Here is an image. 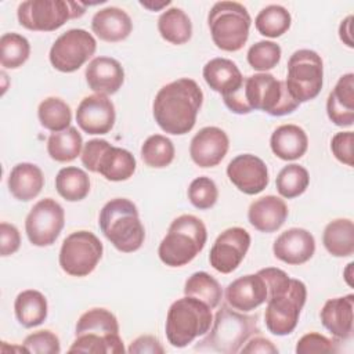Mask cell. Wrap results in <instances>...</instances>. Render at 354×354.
<instances>
[{"instance_id": "obj_1", "label": "cell", "mask_w": 354, "mask_h": 354, "mask_svg": "<svg viewBox=\"0 0 354 354\" xmlns=\"http://www.w3.org/2000/svg\"><path fill=\"white\" fill-rule=\"evenodd\" d=\"M259 272L266 279L268 289L264 311L266 326L275 336H286L297 326L301 308L306 304L307 288L281 268L267 267Z\"/></svg>"}, {"instance_id": "obj_2", "label": "cell", "mask_w": 354, "mask_h": 354, "mask_svg": "<svg viewBox=\"0 0 354 354\" xmlns=\"http://www.w3.org/2000/svg\"><path fill=\"white\" fill-rule=\"evenodd\" d=\"M202 102L203 93L195 80L181 77L170 82L155 95L152 104L155 122L165 133L187 134L195 126Z\"/></svg>"}, {"instance_id": "obj_3", "label": "cell", "mask_w": 354, "mask_h": 354, "mask_svg": "<svg viewBox=\"0 0 354 354\" xmlns=\"http://www.w3.org/2000/svg\"><path fill=\"white\" fill-rule=\"evenodd\" d=\"M223 100L225 106L238 115L263 111L271 116H283L300 105L288 91L285 82L267 72L248 76L236 91L224 95Z\"/></svg>"}, {"instance_id": "obj_4", "label": "cell", "mask_w": 354, "mask_h": 354, "mask_svg": "<svg viewBox=\"0 0 354 354\" xmlns=\"http://www.w3.org/2000/svg\"><path fill=\"white\" fill-rule=\"evenodd\" d=\"M98 224L105 238L123 253L138 250L145 239V230L137 206L126 198H115L104 205Z\"/></svg>"}, {"instance_id": "obj_5", "label": "cell", "mask_w": 354, "mask_h": 354, "mask_svg": "<svg viewBox=\"0 0 354 354\" xmlns=\"http://www.w3.org/2000/svg\"><path fill=\"white\" fill-rule=\"evenodd\" d=\"M207 241L206 225L192 214L174 218L158 248L159 259L169 267H183L192 261Z\"/></svg>"}, {"instance_id": "obj_6", "label": "cell", "mask_w": 354, "mask_h": 354, "mask_svg": "<svg viewBox=\"0 0 354 354\" xmlns=\"http://www.w3.org/2000/svg\"><path fill=\"white\" fill-rule=\"evenodd\" d=\"M213 324L212 308L202 300L184 296L177 299L166 315V337L167 342L177 348H183L192 343L196 337L209 332Z\"/></svg>"}, {"instance_id": "obj_7", "label": "cell", "mask_w": 354, "mask_h": 354, "mask_svg": "<svg viewBox=\"0 0 354 354\" xmlns=\"http://www.w3.org/2000/svg\"><path fill=\"white\" fill-rule=\"evenodd\" d=\"M257 332L259 324L256 315H245L234 311L228 306H221L216 313L209 335L199 342L196 350L235 354Z\"/></svg>"}, {"instance_id": "obj_8", "label": "cell", "mask_w": 354, "mask_h": 354, "mask_svg": "<svg viewBox=\"0 0 354 354\" xmlns=\"http://www.w3.org/2000/svg\"><path fill=\"white\" fill-rule=\"evenodd\" d=\"M250 15L241 3L236 1H218L207 15V25L213 43L223 51L241 50L250 30Z\"/></svg>"}, {"instance_id": "obj_9", "label": "cell", "mask_w": 354, "mask_h": 354, "mask_svg": "<svg viewBox=\"0 0 354 354\" xmlns=\"http://www.w3.org/2000/svg\"><path fill=\"white\" fill-rule=\"evenodd\" d=\"M83 166L100 173L108 181L129 180L136 171V158L124 148L113 147L106 140L94 138L84 144L82 151Z\"/></svg>"}, {"instance_id": "obj_10", "label": "cell", "mask_w": 354, "mask_h": 354, "mask_svg": "<svg viewBox=\"0 0 354 354\" xmlns=\"http://www.w3.org/2000/svg\"><path fill=\"white\" fill-rule=\"evenodd\" d=\"M86 6L65 0H26L18 6V22L36 32H53L61 28L68 19L80 18Z\"/></svg>"}, {"instance_id": "obj_11", "label": "cell", "mask_w": 354, "mask_h": 354, "mask_svg": "<svg viewBox=\"0 0 354 354\" xmlns=\"http://www.w3.org/2000/svg\"><path fill=\"white\" fill-rule=\"evenodd\" d=\"M285 84L297 102L301 104L314 100L324 84V64L321 57L308 48L295 51L288 61Z\"/></svg>"}, {"instance_id": "obj_12", "label": "cell", "mask_w": 354, "mask_h": 354, "mask_svg": "<svg viewBox=\"0 0 354 354\" xmlns=\"http://www.w3.org/2000/svg\"><path fill=\"white\" fill-rule=\"evenodd\" d=\"M102 243L90 231L69 234L61 246L58 261L61 268L72 277H86L94 271L102 257Z\"/></svg>"}, {"instance_id": "obj_13", "label": "cell", "mask_w": 354, "mask_h": 354, "mask_svg": "<svg viewBox=\"0 0 354 354\" xmlns=\"http://www.w3.org/2000/svg\"><path fill=\"white\" fill-rule=\"evenodd\" d=\"M97 41L84 29H69L59 35L50 48L51 65L64 73L77 71L95 53Z\"/></svg>"}, {"instance_id": "obj_14", "label": "cell", "mask_w": 354, "mask_h": 354, "mask_svg": "<svg viewBox=\"0 0 354 354\" xmlns=\"http://www.w3.org/2000/svg\"><path fill=\"white\" fill-rule=\"evenodd\" d=\"M65 224V212L62 206L44 198L33 205L25 220V232L35 246H50L59 236Z\"/></svg>"}, {"instance_id": "obj_15", "label": "cell", "mask_w": 354, "mask_h": 354, "mask_svg": "<svg viewBox=\"0 0 354 354\" xmlns=\"http://www.w3.org/2000/svg\"><path fill=\"white\" fill-rule=\"evenodd\" d=\"M249 246L250 235L245 228H227L214 241L209 253V263L216 271L230 274L242 263Z\"/></svg>"}, {"instance_id": "obj_16", "label": "cell", "mask_w": 354, "mask_h": 354, "mask_svg": "<svg viewBox=\"0 0 354 354\" xmlns=\"http://www.w3.org/2000/svg\"><path fill=\"white\" fill-rule=\"evenodd\" d=\"M230 181L243 194H260L268 185L266 163L256 155L242 153L235 156L227 166Z\"/></svg>"}, {"instance_id": "obj_17", "label": "cell", "mask_w": 354, "mask_h": 354, "mask_svg": "<svg viewBox=\"0 0 354 354\" xmlns=\"http://www.w3.org/2000/svg\"><path fill=\"white\" fill-rule=\"evenodd\" d=\"M113 102L104 94L84 97L76 111L77 126L87 134H106L115 124Z\"/></svg>"}, {"instance_id": "obj_18", "label": "cell", "mask_w": 354, "mask_h": 354, "mask_svg": "<svg viewBox=\"0 0 354 354\" xmlns=\"http://www.w3.org/2000/svg\"><path fill=\"white\" fill-rule=\"evenodd\" d=\"M230 140L224 130L216 126L201 129L191 140L189 155L199 167L217 166L228 152Z\"/></svg>"}, {"instance_id": "obj_19", "label": "cell", "mask_w": 354, "mask_h": 354, "mask_svg": "<svg viewBox=\"0 0 354 354\" xmlns=\"http://www.w3.org/2000/svg\"><path fill=\"white\" fill-rule=\"evenodd\" d=\"M268 289L263 275L249 274L236 278L225 289L227 303L238 311H252L267 301Z\"/></svg>"}, {"instance_id": "obj_20", "label": "cell", "mask_w": 354, "mask_h": 354, "mask_svg": "<svg viewBox=\"0 0 354 354\" xmlns=\"http://www.w3.org/2000/svg\"><path fill=\"white\" fill-rule=\"evenodd\" d=\"M272 252L278 260L290 266H299L313 257L315 239L304 228H289L275 239Z\"/></svg>"}, {"instance_id": "obj_21", "label": "cell", "mask_w": 354, "mask_h": 354, "mask_svg": "<svg viewBox=\"0 0 354 354\" xmlns=\"http://www.w3.org/2000/svg\"><path fill=\"white\" fill-rule=\"evenodd\" d=\"M88 87L95 94H115L124 82V71L120 62L111 57L93 58L84 72Z\"/></svg>"}, {"instance_id": "obj_22", "label": "cell", "mask_w": 354, "mask_h": 354, "mask_svg": "<svg viewBox=\"0 0 354 354\" xmlns=\"http://www.w3.org/2000/svg\"><path fill=\"white\" fill-rule=\"evenodd\" d=\"M288 214L289 210L283 199L266 195L250 203L248 220L260 232H274L283 225Z\"/></svg>"}, {"instance_id": "obj_23", "label": "cell", "mask_w": 354, "mask_h": 354, "mask_svg": "<svg viewBox=\"0 0 354 354\" xmlns=\"http://www.w3.org/2000/svg\"><path fill=\"white\" fill-rule=\"evenodd\" d=\"M353 308L354 295L329 299L321 313V322L324 328L336 339L346 340L353 335Z\"/></svg>"}, {"instance_id": "obj_24", "label": "cell", "mask_w": 354, "mask_h": 354, "mask_svg": "<svg viewBox=\"0 0 354 354\" xmlns=\"http://www.w3.org/2000/svg\"><path fill=\"white\" fill-rule=\"evenodd\" d=\"M326 113L330 122L340 127L354 123V75H343L326 100Z\"/></svg>"}, {"instance_id": "obj_25", "label": "cell", "mask_w": 354, "mask_h": 354, "mask_svg": "<svg viewBox=\"0 0 354 354\" xmlns=\"http://www.w3.org/2000/svg\"><path fill=\"white\" fill-rule=\"evenodd\" d=\"M91 29L101 40L116 43L129 37L133 30V22L124 10L119 7H106L94 14Z\"/></svg>"}, {"instance_id": "obj_26", "label": "cell", "mask_w": 354, "mask_h": 354, "mask_svg": "<svg viewBox=\"0 0 354 354\" xmlns=\"http://www.w3.org/2000/svg\"><path fill=\"white\" fill-rule=\"evenodd\" d=\"M202 73L207 86L223 97L236 91L243 83V76L239 68L235 62L227 58H213L207 61Z\"/></svg>"}, {"instance_id": "obj_27", "label": "cell", "mask_w": 354, "mask_h": 354, "mask_svg": "<svg viewBox=\"0 0 354 354\" xmlns=\"http://www.w3.org/2000/svg\"><path fill=\"white\" fill-rule=\"evenodd\" d=\"M7 184L11 195L15 199L21 202H29L41 192L44 185V176L39 166L22 162L11 169Z\"/></svg>"}, {"instance_id": "obj_28", "label": "cell", "mask_w": 354, "mask_h": 354, "mask_svg": "<svg viewBox=\"0 0 354 354\" xmlns=\"http://www.w3.org/2000/svg\"><path fill=\"white\" fill-rule=\"evenodd\" d=\"M270 147L277 158L282 160H296L307 152L308 137L306 131L296 124H282L271 134Z\"/></svg>"}, {"instance_id": "obj_29", "label": "cell", "mask_w": 354, "mask_h": 354, "mask_svg": "<svg viewBox=\"0 0 354 354\" xmlns=\"http://www.w3.org/2000/svg\"><path fill=\"white\" fill-rule=\"evenodd\" d=\"M14 311L18 322L24 328L39 326L47 318V313H48L47 299L39 290H35V289L22 290L14 301Z\"/></svg>"}, {"instance_id": "obj_30", "label": "cell", "mask_w": 354, "mask_h": 354, "mask_svg": "<svg viewBox=\"0 0 354 354\" xmlns=\"http://www.w3.org/2000/svg\"><path fill=\"white\" fill-rule=\"evenodd\" d=\"M322 242L335 257H348L354 253V224L350 218H336L326 224Z\"/></svg>"}, {"instance_id": "obj_31", "label": "cell", "mask_w": 354, "mask_h": 354, "mask_svg": "<svg viewBox=\"0 0 354 354\" xmlns=\"http://www.w3.org/2000/svg\"><path fill=\"white\" fill-rule=\"evenodd\" d=\"M160 36L171 44H184L192 36V24L189 17L177 7L163 11L158 19Z\"/></svg>"}, {"instance_id": "obj_32", "label": "cell", "mask_w": 354, "mask_h": 354, "mask_svg": "<svg viewBox=\"0 0 354 354\" xmlns=\"http://www.w3.org/2000/svg\"><path fill=\"white\" fill-rule=\"evenodd\" d=\"M57 192L68 202L84 199L90 192V178L87 173L75 166L62 167L55 177Z\"/></svg>"}, {"instance_id": "obj_33", "label": "cell", "mask_w": 354, "mask_h": 354, "mask_svg": "<svg viewBox=\"0 0 354 354\" xmlns=\"http://www.w3.org/2000/svg\"><path fill=\"white\" fill-rule=\"evenodd\" d=\"M83 140L76 127L51 133L47 140V152L55 162H72L82 152Z\"/></svg>"}, {"instance_id": "obj_34", "label": "cell", "mask_w": 354, "mask_h": 354, "mask_svg": "<svg viewBox=\"0 0 354 354\" xmlns=\"http://www.w3.org/2000/svg\"><path fill=\"white\" fill-rule=\"evenodd\" d=\"M184 295L192 296L206 303L212 310L220 304L223 289L217 279L205 271L194 272L184 285Z\"/></svg>"}, {"instance_id": "obj_35", "label": "cell", "mask_w": 354, "mask_h": 354, "mask_svg": "<svg viewBox=\"0 0 354 354\" xmlns=\"http://www.w3.org/2000/svg\"><path fill=\"white\" fill-rule=\"evenodd\" d=\"M82 333H95L101 336L119 335L116 317L106 308H91L80 315L76 322L75 336Z\"/></svg>"}, {"instance_id": "obj_36", "label": "cell", "mask_w": 354, "mask_h": 354, "mask_svg": "<svg viewBox=\"0 0 354 354\" xmlns=\"http://www.w3.org/2000/svg\"><path fill=\"white\" fill-rule=\"evenodd\" d=\"M69 353H93V354H120L124 353L123 340L119 335L101 336L95 333L76 335Z\"/></svg>"}, {"instance_id": "obj_37", "label": "cell", "mask_w": 354, "mask_h": 354, "mask_svg": "<svg viewBox=\"0 0 354 354\" xmlns=\"http://www.w3.org/2000/svg\"><path fill=\"white\" fill-rule=\"evenodd\" d=\"M292 17L289 11L279 4H270L264 7L254 19L257 32L266 37H279L290 28Z\"/></svg>"}, {"instance_id": "obj_38", "label": "cell", "mask_w": 354, "mask_h": 354, "mask_svg": "<svg viewBox=\"0 0 354 354\" xmlns=\"http://www.w3.org/2000/svg\"><path fill=\"white\" fill-rule=\"evenodd\" d=\"M40 124L55 133L71 127L72 112L69 105L58 97H48L43 100L37 108Z\"/></svg>"}, {"instance_id": "obj_39", "label": "cell", "mask_w": 354, "mask_h": 354, "mask_svg": "<svg viewBox=\"0 0 354 354\" xmlns=\"http://www.w3.org/2000/svg\"><path fill=\"white\" fill-rule=\"evenodd\" d=\"M30 54V44L19 33L8 32L0 37V62L6 69L22 66Z\"/></svg>"}, {"instance_id": "obj_40", "label": "cell", "mask_w": 354, "mask_h": 354, "mask_svg": "<svg viewBox=\"0 0 354 354\" xmlns=\"http://www.w3.org/2000/svg\"><path fill=\"white\" fill-rule=\"evenodd\" d=\"M176 155L174 145L170 138L162 134L149 136L141 147V158L144 163L153 169L169 166Z\"/></svg>"}, {"instance_id": "obj_41", "label": "cell", "mask_w": 354, "mask_h": 354, "mask_svg": "<svg viewBox=\"0 0 354 354\" xmlns=\"http://www.w3.org/2000/svg\"><path fill=\"white\" fill-rule=\"evenodd\" d=\"M310 184V176L306 167L290 163L281 169L277 176V191L282 198L292 199L301 195Z\"/></svg>"}, {"instance_id": "obj_42", "label": "cell", "mask_w": 354, "mask_h": 354, "mask_svg": "<svg viewBox=\"0 0 354 354\" xmlns=\"http://www.w3.org/2000/svg\"><path fill=\"white\" fill-rule=\"evenodd\" d=\"M282 50L279 44L270 41V40H261L250 46L248 50V62L249 65L259 72H267L277 66V64L281 59Z\"/></svg>"}, {"instance_id": "obj_43", "label": "cell", "mask_w": 354, "mask_h": 354, "mask_svg": "<svg viewBox=\"0 0 354 354\" xmlns=\"http://www.w3.org/2000/svg\"><path fill=\"white\" fill-rule=\"evenodd\" d=\"M188 199L199 210L210 209L218 199V189L216 183L206 176L196 177L188 187Z\"/></svg>"}, {"instance_id": "obj_44", "label": "cell", "mask_w": 354, "mask_h": 354, "mask_svg": "<svg viewBox=\"0 0 354 354\" xmlns=\"http://www.w3.org/2000/svg\"><path fill=\"white\" fill-rule=\"evenodd\" d=\"M22 346L28 353L33 354H58L61 351L58 336L47 329L28 335Z\"/></svg>"}, {"instance_id": "obj_45", "label": "cell", "mask_w": 354, "mask_h": 354, "mask_svg": "<svg viewBox=\"0 0 354 354\" xmlns=\"http://www.w3.org/2000/svg\"><path fill=\"white\" fill-rule=\"evenodd\" d=\"M295 350L297 354H330L336 353L337 347L336 343L326 336L317 332H310L299 339Z\"/></svg>"}, {"instance_id": "obj_46", "label": "cell", "mask_w": 354, "mask_h": 354, "mask_svg": "<svg viewBox=\"0 0 354 354\" xmlns=\"http://www.w3.org/2000/svg\"><path fill=\"white\" fill-rule=\"evenodd\" d=\"M353 144L354 134L353 131H339L332 137L330 149L335 158L346 166H353L354 155H353Z\"/></svg>"}, {"instance_id": "obj_47", "label": "cell", "mask_w": 354, "mask_h": 354, "mask_svg": "<svg viewBox=\"0 0 354 354\" xmlns=\"http://www.w3.org/2000/svg\"><path fill=\"white\" fill-rule=\"evenodd\" d=\"M21 246V235L15 225L3 221L0 224V254L3 257L14 254Z\"/></svg>"}, {"instance_id": "obj_48", "label": "cell", "mask_w": 354, "mask_h": 354, "mask_svg": "<svg viewBox=\"0 0 354 354\" xmlns=\"http://www.w3.org/2000/svg\"><path fill=\"white\" fill-rule=\"evenodd\" d=\"M127 351L130 354H163L165 353V347L162 346V343L151 335H142L138 336L137 339H134L130 344V347L127 348Z\"/></svg>"}, {"instance_id": "obj_49", "label": "cell", "mask_w": 354, "mask_h": 354, "mask_svg": "<svg viewBox=\"0 0 354 354\" xmlns=\"http://www.w3.org/2000/svg\"><path fill=\"white\" fill-rule=\"evenodd\" d=\"M241 353L245 354H277L278 348L272 344L271 340L261 337V336H256L253 339H250L246 346H243L241 348Z\"/></svg>"}, {"instance_id": "obj_50", "label": "cell", "mask_w": 354, "mask_h": 354, "mask_svg": "<svg viewBox=\"0 0 354 354\" xmlns=\"http://www.w3.org/2000/svg\"><path fill=\"white\" fill-rule=\"evenodd\" d=\"M351 24H353V15L346 17L340 26H339V36L340 40L347 46V47H354V41H353V35H351Z\"/></svg>"}, {"instance_id": "obj_51", "label": "cell", "mask_w": 354, "mask_h": 354, "mask_svg": "<svg viewBox=\"0 0 354 354\" xmlns=\"http://www.w3.org/2000/svg\"><path fill=\"white\" fill-rule=\"evenodd\" d=\"M140 4L144 8H148L149 11H160L165 7L170 6V0H165V1H140Z\"/></svg>"}, {"instance_id": "obj_52", "label": "cell", "mask_w": 354, "mask_h": 354, "mask_svg": "<svg viewBox=\"0 0 354 354\" xmlns=\"http://www.w3.org/2000/svg\"><path fill=\"white\" fill-rule=\"evenodd\" d=\"M353 266H354V263H348L344 270V279L348 286H353Z\"/></svg>"}]
</instances>
